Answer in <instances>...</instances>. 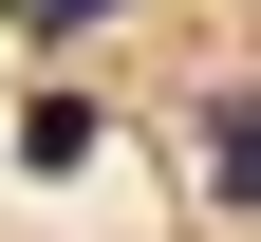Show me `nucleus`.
<instances>
[{
	"label": "nucleus",
	"instance_id": "nucleus-1",
	"mask_svg": "<svg viewBox=\"0 0 261 242\" xmlns=\"http://www.w3.org/2000/svg\"><path fill=\"white\" fill-rule=\"evenodd\" d=\"M187 149H205L224 205H261V93H205V130H187Z\"/></svg>",
	"mask_w": 261,
	"mask_h": 242
},
{
	"label": "nucleus",
	"instance_id": "nucleus-2",
	"mask_svg": "<svg viewBox=\"0 0 261 242\" xmlns=\"http://www.w3.org/2000/svg\"><path fill=\"white\" fill-rule=\"evenodd\" d=\"M93 149V93H38V112H19V168H38V186H56V168H75Z\"/></svg>",
	"mask_w": 261,
	"mask_h": 242
},
{
	"label": "nucleus",
	"instance_id": "nucleus-3",
	"mask_svg": "<svg viewBox=\"0 0 261 242\" xmlns=\"http://www.w3.org/2000/svg\"><path fill=\"white\" fill-rule=\"evenodd\" d=\"M0 19H38V38H75V19H130V0H0Z\"/></svg>",
	"mask_w": 261,
	"mask_h": 242
}]
</instances>
